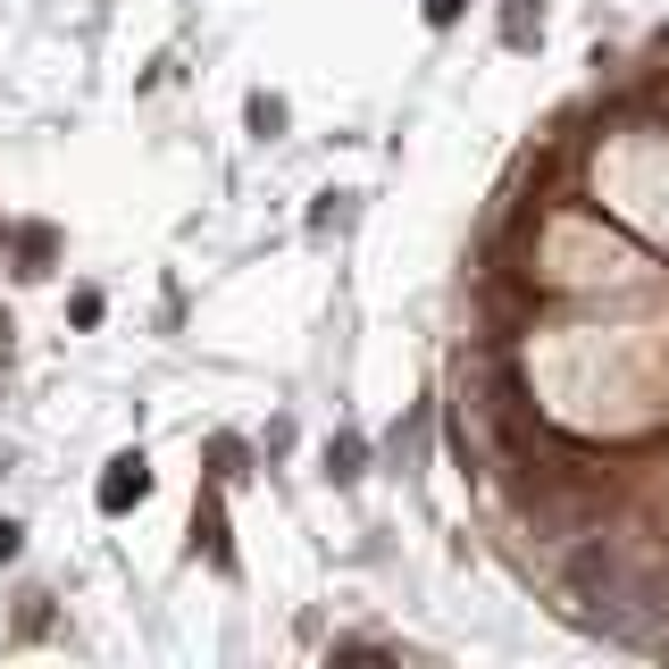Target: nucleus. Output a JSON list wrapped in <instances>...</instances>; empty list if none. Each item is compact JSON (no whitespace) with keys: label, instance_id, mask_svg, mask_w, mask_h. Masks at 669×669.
<instances>
[{"label":"nucleus","instance_id":"obj_1","mask_svg":"<svg viewBox=\"0 0 669 669\" xmlns=\"http://www.w3.org/2000/svg\"><path fill=\"white\" fill-rule=\"evenodd\" d=\"M485 553L561 628L669 661V25L511 151L443 344Z\"/></svg>","mask_w":669,"mask_h":669}]
</instances>
